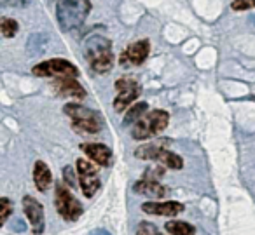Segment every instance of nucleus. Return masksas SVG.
<instances>
[{
    "label": "nucleus",
    "instance_id": "7",
    "mask_svg": "<svg viewBox=\"0 0 255 235\" xmlns=\"http://www.w3.org/2000/svg\"><path fill=\"white\" fill-rule=\"evenodd\" d=\"M77 172L79 181H81V190L88 199H91L100 188V178H98V167L93 165L91 162L79 158L77 160Z\"/></svg>",
    "mask_w": 255,
    "mask_h": 235
},
{
    "label": "nucleus",
    "instance_id": "26",
    "mask_svg": "<svg viewBox=\"0 0 255 235\" xmlns=\"http://www.w3.org/2000/svg\"><path fill=\"white\" fill-rule=\"evenodd\" d=\"M21 223H23V221H19V220L16 221V230H23V228H25V227H23Z\"/></svg>",
    "mask_w": 255,
    "mask_h": 235
},
{
    "label": "nucleus",
    "instance_id": "3",
    "mask_svg": "<svg viewBox=\"0 0 255 235\" xmlns=\"http://www.w3.org/2000/svg\"><path fill=\"white\" fill-rule=\"evenodd\" d=\"M170 122V115L164 110H154L143 115L140 120H136L131 129V136L135 140H149L156 134L163 133Z\"/></svg>",
    "mask_w": 255,
    "mask_h": 235
},
{
    "label": "nucleus",
    "instance_id": "24",
    "mask_svg": "<svg viewBox=\"0 0 255 235\" xmlns=\"http://www.w3.org/2000/svg\"><path fill=\"white\" fill-rule=\"evenodd\" d=\"M2 4L5 7H26L30 4V0H2Z\"/></svg>",
    "mask_w": 255,
    "mask_h": 235
},
{
    "label": "nucleus",
    "instance_id": "13",
    "mask_svg": "<svg viewBox=\"0 0 255 235\" xmlns=\"http://www.w3.org/2000/svg\"><path fill=\"white\" fill-rule=\"evenodd\" d=\"M142 211L147 214L157 216H177L184 211V204L180 202H145L142 204Z\"/></svg>",
    "mask_w": 255,
    "mask_h": 235
},
{
    "label": "nucleus",
    "instance_id": "18",
    "mask_svg": "<svg viewBox=\"0 0 255 235\" xmlns=\"http://www.w3.org/2000/svg\"><path fill=\"white\" fill-rule=\"evenodd\" d=\"M147 112V103H136L135 106H133L131 110H128L126 112V117H124V120H123V124L124 126H129V124H133V122H136V120H140L142 119V115Z\"/></svg>",
    "mask_w": 255,
    "mask_h": 235
},
{
    "label": "nucleus",
    "instance_id": "22",
    "mask_svg": "<svg viewBox=\"0 0 255 235\" xmlns=\"http://www.w3.org/2000/svg\"><path fill=\"white\" fill-rule=\"evenodd\" d=\"M136 234L138 235H161L159 232H157V228L154 227L152 223H147V221H142V223H140Z\"/></svg>",
    "mask_w": 255,
    "mask_h": 235
},
{
    "label": "nucleus",
    "instance_id": "11",
    "mask_svg": "<svg viewBox=\"0 0 255 235\" xmlns=\"http://www.w3.org/2000/svg\"><path fill=\"white\" fill-rule=\"evenodd\" d=\"M81 148L95 164L102 165V167H109V165L112 164V152H110V148L105 147V145L86 143V145H81Z\"/></svg>",
    "mask_w": 255,
    "mask_h": 235
},
{
    "label": "nucleus",
    "instance_id": "25",
    "mask_svg": "<svg viewBox=\"0 0 255 235\" xmlns=\"http://www.w3.org/2000/svg\"><path fill=\"white\" fill-rule=\"evenodd\" d=\"M89 235H112L109 230H105V228H96V230H93Z\"/></svg>",
    "mask_w": 255,
    "mask_h": 235
},
{
    "label": "nucleus",
    "instance_id": "23",
    "mask_svg": "<svg viewBox=\"0 0 255 235\" xmlns=\"http://www.w3.org/2000/svg\"><path fill=\"white\" fill-rule=\"evenodd\" d=\"M231 7L234 11H247V9L255 7V0H234Z\"/></svg>",
    "mask_w": 255,
    "mask_h": 235
},
{
    "label": "nucleus",
    "instance_id": "9",
    "mask_svg": "<svg viewBox=\"0 0 255 235\" xmlns=\"http://www.w3.org/2000/svg\"><path fill=\"white\" fill-rule=\"evenodd\" d=\"M23 209L25 214L30 221V227H32L33 235H40L46 228L44 225V207L42 204L37 199H33L32 195H25L23 197Z\"/></svg>",
    "mask_w": 255,
    "mask_h": 235
},
{
    "label": "nucleus",
    "instance_id": "19",
    "mask_svg": "<svg viewBox=\"0 0 255 235\" xmlns=\"http://www.w3.org/2000/svg\"><path fill=\"white\" fill-rule=\"evenodd\" d=\"M0 32H2V35L5 39H11V37H14L18 33V23L11 18H2V21H0Z\"/></svg>",
    "mask_w": 255,
    "mask_h": 235
},
{
    "label": "nucleus",
    "instance_id": "21",
    "mask_svg": "<svg viewBox=\"0 0 255 235\" xmlns=\"http://www.w3.org/2000/svg\"><path fill=\"white\" fill-rule=\"evenodd\" d=\"M63 179L67 185H70V188L77 186V178H75V171L72 165H65L63 167Z\"/></svg>",
    "mask_w": 255,
    "mask_h": 235
},
{
    "label": "nucleus",
    "instance_id": "12",
    "mask_svg": "<svg viewBox=\"0 0 255 235\" xmlns=\"http://www.w3.org/2000/svg\"><path fill=\"white\" fill-rule=\"evenodd\" d=\"M149 40H140V42L133 44L128 51H124L123 56H121V65H142L147 60V56H149Z\"/></svg>",
    "mask_w": 255,
    "mask_h": 235
},
{
    "label": "nucleus",
    "instance_id": "17",
    "mask_svg": "<svg viewBox=\"0 0 255 235\" xmlns=\"http://www.w3.org/2000/svg\"><path fill=\"white\" fill-rule=\"evenodd\" d=\"M166 232L170 235H196V230L187 221H170L166 223Z\"/></svg>",
    "mask_w": 255,
    "mask_h": 235
},
{
    "label": "nucleus",
    "instance_id": "2",
    "mask_svg": "<svg viewBox=\"0 0 255 235\" xmlns=\"http://www.w3.org/2000/svg\"><path fill=\"white\" fill-rule=\"evenodd\" d=\"M86 58L96 74H107L114 65L112 44L105 37L95 35L86 42Z\"/></svg>",
    "mask_w": 255,
    "mask_h": 235
},
{
    "label": "nucleus",
    "instance_id": "20",
    "mask_svg": "<svg viewBox=\"0 0 255 235\" xmlns=\"http://www.w3.org/2000/svg\"><path fill=\"white\" fill-rule=\"evenodd\" d=\"M12 213V204H11V200L9 199H2L0 200V221L2 223H5L7 221V218H9V214Z\"/></svg>",
    "mask_w": 255,
    "mask_h": 235
},
{
    "label": "nucleus",
    "instance_id": "1",
    "mask_svg": "<svg viewBox=\"0 0 255 235\" xmlns=\"http://www.w3.org/2000/svg\"><path fill=\"white\" fill-rule=\"evenodd\" d=\"M91 2L89 0H58L56 4V19L63 32H70L79 28L86 21Z\"/></svg>",
    "mask_w": 255,
    "mask_h": 235
},
{
    "label": "nucleus",
    "instance_id": "14",
    "mask_svg": "<svg viewBox=\"0 0 255 235\" xmlns=\"http://www.w3.org/2000/svg\"><path fill=\"white\" fill-rule=\"evenodd\" d=\"M133 190L140 195H147V197H164L168 193V188L164 185H161L157 179H149L143 178L140 181H136L133 185Z\"/></svg>",
    "mask_w": 255,
    "mask_h": 235
},
{
    "label": "nucleus",
    "instance_id": "15",
    "mask_svg": "<svg viewBox=\"0 0 255 235\" xmlns=\"http://www.w3.org/2000/svg\"><path fill=\"white\" fill-rule=\"evenodd\" d=\"M33 181H35V186L39 192H46L51 186L53 176H51V171H49V167H47V164H44L42 160L35 162V167H33Z\"/></svg>",
    "mask_w": 255,
    "mask_h": 235
},
{
    "label": "nucleus",
    "instance_id": "4",
    "mask_svg": "<svg viewBox=\"0 0 255 235\" xmlns=\"http://www.w3.org/2000/svg\"><path fill=\"white\" fill-rule=\"evenodd\" d=\"M65 113L74 120V129L79 133H86V134H95L102 129V120H100L98 113L93 112L91 108H86L82 105H65Z\"/></svg>",
    "mask_w": 255,
    "mask_h": 235
},
{
    "label": "nucleus",
    "instance_id": "16",
    "mask_svg": "<svg viewBox=\"0 0 255 235\" xmlns=\"http://www.w3.org/2000/svg\"><path fill=\"white\" fill-rule=\"evenodd\" d=\"M156 160L170 169H182V165H184V160L177 154H173L170 150H164V148H159V152L156 155Z\"/></svg>",
    "mask_w": 255,
    "mask_h": 235
},
{
    "label": "nucleus",
    "instance_id": "10",
    "mask_svg": "<svg viewBox=\"0 0 255 235\" xmlns=\"http://www.w3.org/2000/svg\"><path fill=\"white\" fill-rule=\"evenodd\" d=\"M54 89L63 98H86V91L74 77H58L53 82Z\"/></svg>",
    "mask_w": 255,
    "mask_h": 235
},
{
    "label": "nucleus",
    "instance_id": "8",
    "mask_svg": "<svg viewBox=\"0 0 255 235\" xmlns=\"http://www.w3.org/2000/svg\"><path fill=\"white\" fill-rule=\"evenodd\" d=\"M116 89H117V98L114 99V108L117 112L126 110V106L131 105L140 96V85L133 78H119L116 82Z\"/></svg>",
    "mask_w": 255,
    "mask_h": 235
},
{
    "label": "nucleus",
    "instance_id": "6",
    "mask_svg": "<svg viewBox=\"0 0 255 235\" xmlns=\"http://www.w3.org/2000/svg\"><path fill=\"white\" fill-rule=\"evenodd\" d=\"M33 75L37 77H77L79 70L75 65L68 63V61L56 58V60H49L39 63L33 67Z\"/></svg>",
    "mask_w": 255,
    "mask_h": 235
},
{
    "label": "nucleus",
    "instance_id": "5",
    "mask_svg": "<svg viewBox=\"0 0 255 235\" xmlns=\"http://www.w3.org/2000/svg\"><path fill=\"white\" fill-rule=\"evenodd\" d=\"M54 206L61 218L67 221H75L82 214V206L77 199L70 193V190L65 188L61 183L56 185V195H54Z\"/></svg>",
    "mask_w": 255,
    "mask_h": 235
}]
</instances>
